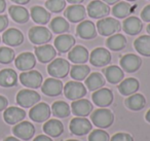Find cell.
I'll return each instance as SVG.
<instances>
[{
  "mask_svg": "<svg viewBox=\"0 0 150 141\" xmlns=\"http://www.w3.org/2000/svg\"><path fill=\"white\" fill-rule=\"evenodd\" d=\"M127 1H136V0H127Z\"/></svg>",
  "mask_w": 150,
  "mask_h": 141,
  "instance_id": "obj_56",
  "label": "cell"
},
{
  "mask_svg": "<svg viewBox=\"0 0 150 141\" xmlns=\"http://www.w3.org/2000/svg\"><path fill=\"white\" fill-rule=\"evenodd\" d=\"M91 72V68L86 64H76L71 68L70 75L74 80H83Z\"/></svg>",
  "mask_w": 150,
  "mask_h": 141,
  "instance_id": "obj_36",
  "label": "cell"
},
{
  "mask_svg": "<svg viewBox=\"0 0 150 141\" xmlns=\"http://www.w3.org/2000/svg\"><path fill=\"white\" fill-rule=\"evenodd\" d=\"M145 118H146V120H147L148 122H150V109L148 110V111H147V113H146Z\"/></svg>",
  "mask_w": 150,
  "mask_h": 141,
  "instance_id": "obj_53",
  "label": "cell"
},
{
  "mask_svg": "<svg viewBox=\"0 0 150 141\" xmlns=\"http://www.w3.org/2000/svg\"><path fill=\"white\" fill-rule=\"evenodd\" d=\"M18 83V74L13 69H3L0 71V85L11 88Z\"/></svg>",
  "mask_w": 150,
  "mask_h": 141,
  "instance_id": "obj_27",
  "label": "cell"
},
{
  "mask_svg": "<svg viewBox=\"0 0 150 141\" xmlns=\"http://www.w3.org/2000/svg\"><path fill=\"white\" fill-rule=\"evenodd\" d=\"M147 32H148V33L150 34V24H149V25L147 26Z\"/></svg>",
  "mask_w": 150,
  "mask_h": 141,
  "instance_id": "obj_54",
  "label": "cell"
},
{
  "mask_svg": "<svg viewBox=\"0 0 150 141\" xmlns=\"http://www.w3.org/2000/svg\"><path fill=\"white\" fill-rule=\"evenodd\" d=\"M15 59V52L11 48L2 46L0 48V63L2 64H9Z\"/></svg>",
  "mask_w": 150,
  "mask_h": 141,
  "instance_id": "obj_41",
  "label": "cell"
},
{
  "mask_svg": "<svg viewBox=\"0 0 150 141\" xmlns=\"http://www.w3.org/2000/svg\"><path fill=\"white\" fill-rule=\"evenodd\" d=\"M93 101L99 107H107L113 101V93L109 89L101 88L97 90L92 96Z\"/></svg>",
  "mask_w": 150,
  "mask_h": 141,
  "instance_id": "obj_16",
  "label": "cell"
},
{
  "mask_svg": "<svg viewBox=\"0 0 150 141\" xmlns=\"http://www.w3.org/2000/svg\"><path fill=\"white\" fill-rule=\"evenodd\" d=\"M105 85V79L103 75L99 72H94L86 78V85L91 91H97Z\"/></svg>",
  "mask_w": 150,
  "mask_h": 141,
  "instance_id": "obj_35",
  "label": "cell"
},
{
  "mask_svg": "<svg viewBox=\"0 0 150 141\" xmlns=\"http://www.w3.org/2000/svg\"><path fill=\"white\" fill-rule=\"evenodd\" d=\"M63 83L58 78H47L44 80L43 85H41V91L44 95L50 97H56L62 94Z\"/></svg>",
  "mask_w": 150,
  "mask_h": 141,
  "instance_id": "obj_12",
  "label": "cell"
},
{
  "mask_svg": "<svg viewBox=\"0 0 150 141\" xmlns=\"http://www.w3.org/2000/svg\"><path fill=\"white\" fill-rule=\"evenodd\" d=\"M141 19L144 22H150V4L146 5L141 11Z\"/></svg>",
  "mask_w": 150,
  "mask_h": 141,
  "instance_id": "obj_44",
  "label": "cell"
},
{
  "mask_svg": "<svg viewBox=\"0 0 150 141\" xmlns=\"http://www.w3.org/2000/svg\"><path fill=\"white\" fill-rule=\"evenodd\" d=\"M86 16V7L80 4H73L65 11V17L70 23H80Z\"/></svg>",
  "mask_w": 150,
  "mask_h": 141,
  "instance_id": "obj_14",
  "label": "cell"
},
{
  "mask_svg": "<svg viewBox=\"0 0 150 141\" xmlns=\"http://www.w3.org/2000/svg\"><path fill=\"white\" fill-rule=\"evenodd\" d=\"M40 101V95L33 90L24 89L18 93L17 103L24 108L32 107Z\"/></svg>",
  "mask_w": 150,
  "mask_h": 141,
  "instance_id": "obj_5",
  "label": "cell"
},
{
  "mask_svg": "<svg viewBox=\"0 0 150 141\" xmlns=\"http://www.w3.org/2000/svg\"><path fill=\"white\" fill-rule=\"evenodd\" d=\"M140 83L136 78L129 77L125 80H121L118 85V91L123 96H131L139 90Z\"/></svg>",
  "mask_w": 150,
  "mask_h": 141,
  "instance_id": "obj_26",
  "label": "cell"
},
{
  "mask_svg": "<svg viewBox=\"0 0 150 141\" xmlns=\"http://www.w3.org/2000/svg\"><path fill=\"white\" fill-rule=\"evenodd\" d=\"M91 120L94 122V125L98 128L104 129L108 128L114 122V115L109 109L106 108H100L95 110L91 115Z\"/></svg>",
  "mask_w": 150,
  "mask_h": 141,
  "instance_id": "obj_2",
  "label": "cell"
},
{
  "mask_svg": "<svg viewBox=\"0 0 150 141\" xmlns=\"http://www.w3.org/2000/svg\"><path fill=\"white\" fill-rule=\"evenodd\" d=\"M122 28L129 35H137L143 28V23L137 17H127L122 22Z\"/></svg>",
  "mask_w": 150,
  "mask_h": 141,
  "instance_id": "obj_25",
  "label": "cell"
},
{
  "mask_svg": "<svg viewBox=\"0 0 150 141\" xmlns=\"http://www.w3.org/2000/svg\"><path fill=\"white\" fill-rule=\"evenodd\" d=\"M16 67L21 71H28L34 68L36 65V58L32 53H22L16 58Z\"/></svg>",
  "mask_w": 150,
  "mask_h": 141,
  "instance_id": "obj_17",
  "label": "cell"
},
{
  "mask_svg": "<svg viewBox=\"0 0 150 141\" xmlns=\"http://www.w3.org/2000/svg\"><path fill=\"white\" fill-rule=\"evenodd\" d=\"M76 33L82 39H93L97 36L96 25L91 21H81L77 25Z\"/></svg>",
  "mask_w": 150,
  "mask_h": 141,
  "instance_id": "obj_22",
  "label": "cell"
},
{
  "mask_svg": "<svg viewBox=\"0 0 150 141\" xmlns=\"http://www.w3.org/2000/svg\"><path fill=\"white\" fill-rule=\"evenodd\" d=\"M8 13L11 15V19L19 24H24L28 22L30 18V15L28 13L27 9L24 6H19V5H13L8 9Z\"/></svg>",
  "mask_w": 150,
  "mask_h": 141,
  "instance_id": "obj_28",
  "label": "cell"
},
{
  "mask_svg": "<svg viewBox=\"0 0 150 141\" xmlns=\"http://www.w3.org/2000/svg\"><path fill=\"white\" fill-rule=\"evenodd\" d=\"M43 131L47 136L59 137L64 132V126L59 120H50L44 124Z\"/></svg>",
  "mask_w": 150,
  "mask_h": 141,
  "instance_id": "obj_29",
  "label": "cell"
},
{
  "mask_svg": "<svg viewBox=\"0 0 150 141\" xmlns=\"http://www.w3.org/2000/svg\"><path fill=\"white\" fill-rule=\"evenodd\" d=\"M33 141H52V139L48 136H44V135H39L37 136Z\"/></svg>",
  "mask_w": 150,
  "mask_h": 141,
  "instance_id": "obj_47",
  "label": "cell"
},
{
  "mask_svg": "<svg viewBox=\"0 0 150 141\" xmlns=\"http://www.w3.org/2000/svg\"><path fill=\"white\" fill-rule=\"evenodd\" d=\"M146 105V100L143 95L141 94H133L125 100V106L129 109L134 110V111H139L143 109Z\"/></svg>",
  "mask_w": 150,
  "mask_h": 141,
  "instance_id": "obj_31",
  "label": "cell"
},
{
  "mask_svg": "<svg viewBox=\"0 0 150 141\" xmlns=\"http://www.w3.org/2000/svg\"><path fill=\"white\" fill-rule=\"evenodd\" d=\"M134 46L140 55L150 57V35H142L138 37L134 42Z\"/></svg>",
  "mask_w": 150,
  "mask_h": 141,
  "instance_id": "obj_34",
  "label": "cell"
},
{
  "mask_svg": "<svg viewBox=\"0 0 150 141\" xmlns=\"http://www.w3.org/2000/svg\"><path fill=\"white\" fill-rule=\"evenodd\" d=\"M6 7V2H5V0H0V14L3 13Z\"/></svg>",
  "mask_w": 150,
  "mask_h": 141,
  "instance_id": "obj_48",
  "label": "cell"
},
{
  "mask_svg": "<svg viewBox=\"0 0 150 141\" xmlns=\"http://www.w3.org/2000/svg\"><path fill=\"white\" fill-rule=\"evenodd\" d=\"M50 107L46 103H37L32 106L29 111V116L32 120L36 122H45L50 116Z\"/></svg>",
  "mask_w": 150,
  "mask_h": 141,
  "instance_id": "obj_9",
  "label": "cell"
},
{
  "mask_svg": "<svg viewBox=\"0 0 150 141\" xmlns=\"http://www.w3.org/2000/svg\"><path fill=\"white\" fill-rule=\"evenodd\" d=\"M104 73L107 80L110 83H113V85H116V83H120L123 79V77H125L123 71L118 66H115V65L107 67L104 70Z\"/></svg>",
  "mask_w": 150,
  "mask_h": 141,
  "instance_id": "obj_32",
  "label": "cell"
},
{
  "mask_svg": "<svg viewBox=\"0 0 150 141\" xmlns=\"http://www.w3.org/2000/svg\"><path fill=\"white\" fill-rule=\"evenodd\" d=\"M3 42L9 46H18L23 43L24 41V35L20 30L16 28H11L4 31L2 35Z\"/></svg>",
  "mask_w": 150,
  "mask_h": 141,
  "instance_id": "obj_23",
  "label": "cell"
},
{
  "mask_svg": "<svg viewBox=\"0 0 150 141\" xmlns=\"http://www.w3.org/2000/svg\"><path fill=\"white\" fill-rule=\"evenodd\" d=\"M111 61V54L104 48H97L92 52L90 56V62L96 67L106 66Z\"/></svg>",
  "mask_w": 150,
  "mask_h": 141,
  "instance_id": "obj_10",
  "label": "cell"
},
{
  "mask_svg": "<svg viewBox=\"0 0 150 141\" xmlns=\"http://www.w3.org/2000/svg\"><path fill=\"white\" fill-rule=\"evenodd\" d=\"M26 118V112L24 109L16 106L6 107L3 113V118L9 125H16L18 122H22Z\"/></svg>",
  "mask_w": 150,
  "mask_h": 141,
  "instance_id": "obj_19",
  "label": "cell"
},
{
  "mask_svg": "<svg viewBox=\"0 0 150 141\" xmlns=\"http://www.w3.org/2000/svg\"><path fill=\"white\" fill-rule=\"evenodd\" d=\"M67 141H78V140H74V139H70V140H67Z\"/></svg>",
  "mask_w": 150,
  "mask_h": 141,
  "instance_id": "obj_55",
  "label": "cell"
},
{
  "mask_svg": "<svg viewBox=\"0 0 150 141\" xmlns=\"http://www.w3.org/2000/svg\"><path fill=\"white\" fill-rule=\"evenodd\" d=\"M29 39L34 44H44L52 39V32L43 26H35L29 30Z\"/></svg>",
  "mask_w": 150,
  "mask_h": 141,
  "instance_id": "obj_6",
  "label": "cell"
},
{
  "mask_svg": "<svg viewBox=\"0 0 150 141\" xmlns=\"http://www.w3.org/2000/svg\"><path fill=\"white\" fill-rule=\"evenodd\" d=\"M142 65V60L140 57L134 54H127L121 57L120 59V66L125 71L129 73L136 72L139 70Z\"/></svg>",
  "mask_w": 150,
  "mask_h": 141,
  "instance_id": "obj_15",
  "label": "cell"
},
{
  "mask_svg": "<svg viewBox=\"0 0 150 141\" xmlns=\"http://www.w3.org/2000/svg\"><path fill=\"white\" fill-rule=\"evenodd\" d=\"M132 13V6L125 1H118L115 3L114 6L112 9V14L114 17L118 18V19H125L127 18L129 15Z\"/></svg>",
  "mask_w": 150,
  "mask_h": 141,
  "instance_id": "obj_38",
  "label": "cell"
},
{
  "mask_svg": "<svg viewBox=\"0 0 150 141\" xmlns=\"http://www.w3.org/2000/svg\"><path fill=\"white\" fill-rule=\"evenodd\" d=\"M31 17L33 21L40 25H45L50 22V14L42 6H33L31 9Z\"/></svg>",
  "mask_w": 150,
  "mask_h": 141,
  "instance_id": "obj_30",
  "label": "cell"
},
{
  "mask_svg": "<svg viewBox=\"0 0 150 141\" xmlns=\"http://www.w3.org/2000/svg\"><path fill=\"white\" fill-rule=\"evenodd\" d=\"M92 130V124L86 118L77 116L70 122V131L76 136H83Z\"/></svg>",
  "mask_w": 150,
  "mask_h": 141,
  "instance_id": "obj_11",
  "label": "cell"
},
{
  "mask_svg": "<svg viewBox=\"0 0 150 141\" xmlns=\"http://www.w3.org/2000/svg\"><path fill=\"white\" fill-rule=\"evenodd\" d=\"M69 3H72V4H79V3L83 2V0H67Z\"/></svg>",
  "mask_w": 150,
  "mask_h": 141,
  "instance_id": "obj_52",
  "label": "cell"
},
{
  "mask_svg": "<svg viewBox=\"0 0 150 141\" xmlns=\"http://www.w3.org/2000/svg\"><path fill=\"white\" fill-rule=\"evenodd\" d=\"M0 41H1V38H0Z\"/></svg>",
  "mask_w": 150,
  "mask_h": 141,
  "instance_id": "obj_57",
  "label": "cell"
},
{
  "mask_svg": "<svg viewBox=\"0 0 150 141\" xmlns=\"http://www.w3.org/2000/svg\"><path fill=\"white\" fill-rule=\"evenodd\" d=\"M13 133L16 137L22 139V140H29L34 136L35 128L30 122H22L16 124V126L13 129Z\"/></svg>",
  "mask_w": 150,
  "mask_h": 141,
  "instance_id": "obj_13",
  "label": "cell"
},
{
  "mask_svg": "<svg viewBox=\"0 0 150 141\" xmlns=\"http://www.w3.org/2000/svg\"><path fill=\"white\" fill-rule=\"evenodd\" d=\"M106 44L111 51H121L125 48L127 46V38L122 35V34H113L108 37L106 40Z\"/></svg>",
  "mask_w": 150,
  "mask_h": 141,
  "instance_id": "obj_33",
  "label": "cell"
},
{
  "mask_svg": "<svg viewBox=\"0 0 150 141\" xmlns=\"http://www.w3.org/2000/svg\"><path fill=\"white\" fill-rule=\"evenodd\" d=\"M88 141H109V135L102 129L94 130L88 136Z\"/></svg>",
  "mask_w": 150,
  "mask_h": 141,
  "instance_id": "obj_42",
  "label": "cell"
},
{
  "mask_svg": "<svg viewBox=\"0 0 150 141\" xmlns=\"http://www.w3.org/2000/svg\"><path fill=\"white\" fill-rule=\"evenodd\" d=\"M8 25V18L5 15H0V32L3 31Z\"/></svg>",
  "mask_w": 150,
  "mask_h": 141,
  "instance_id": "obj_45",
  "label": "cell"
},
{
  "mask_svg": "<svg viewBox=\"0 0 150 141\" xmlns=\"http://www.w3.org/2000/svg\"><path fill=\"white\" fill-rule=\"evenodd\" d=\"M63 89H64V94L67 99L73 100V101L81 99L86 95V89L84 85L77 80L69 81L65 85Z\"/></svg>",
  "mask_w": 150,
  "mask_h": 141,
  "instance_id": "obj_4",
  "label": "cell"
},
{
  "mask_svg": "<svg viewBox=\"0 0 150 141\" xmlns=\"http://www.w3.org/2000/svg\"><path fill=\"white\" fill-rule=\"evenodd\" d=\"M110 13V7L102 0H94L88 3L86 7V14L93 19H103Z\"/></svg>",
  "mask_w": 150,
  "mask_h": 141,
  "instance_id": "obj_7",
  "label": "cell"
},
{
  "mask_svg": "<svg viewBox=\"0 0 150 141\" xmlns=\"http://www.w3.org/2000/svg\"><path fill=\"white\" fill-rule=\"evenodd\" d=\"M69 61L74 64H84L90 59L88 51L82 46H76L69 51Z\"/></svg>",
  "mask_w": 150,
  "mask_h": 141,
  "instance_id": "obj_20",
  "label": "cell"
},
{
  "mask_svg": "<svg viewBox=\"0 0 150 141\" xmlns=\"http://www.w3.org/2000/svg\"><path fill=\"white\" fill-rule=\"evenodd\" d=\"M70 71V64L67 60L62 58L54 59L48 64L47 72L50 76L54 78H64Z\"/></svg>",
  "mask_w": 150,
  "mask_h": 141,
  "instance_id": "obj_1",
  "label": "cell"
},
{
  "mask_svg": "<svg viewBox=\"0 0 150 141\" xmlns=\"http://www.w3.org/2000/svg\"><path fill=\"white\" fill-rule=\"evenodd\" d=\"M11 1H13L15 3H18V4H27L30 0H11Z\"/></svg>",
  "mask_w": 150,
  "mask_h": 141,
  "instance_id": "obj_50",
  "label": "cell"
},
{
  "mask_svg": "<svg viewBox=\"0 0 150 141\" xmlns=\"http://www.w3.org/2000/svg\"><path fill=\"white\" fill-rule=\"evenodd\" d=\"M7 104H8V101H7L6 98L0 95V111L4 110L7 107Z\"/></svg>",
  "mask_w": 150,
  "mask_h": 141,
  "instance_id": "obj_46",
  "label": "cell"
},
{
  "mask_svg": "<svg viewBox=\"0 0 150 141\" xmlns=\"http://www.w3.org/2000/svg\"><path fill=\"white\" fill-rule=\"evenodd\" d=\"M97 30L99 33L103 36H110L113 34L117 33L120 31L121 25L118 22V20L114 19V18H103V19L99 20L96 26Z\"/></svg>",
  "mask_w": 150,
  "mask_h": 141,
  "instance_id": "obj_3",
  "label": "cell"
},
{
  "mask_svg": "<svg viewBox=\"0 0 150 141\" xmlns=\"http://www.w3.org/2000/svg\"><path fill=\"white\" fill-rule=\"evenodd\" d=\"M42 75L36 70L24 71L20 74V81L29 89H38L42 85Z\"/></svg>",
  "mask_w": 150,
  "mask_h": 141,
  "instance_id": "obj_8",
  "label": "cell"
},
{
  "mask_svg": "<svg viewBox=\"0 0 150 141\" xmlns=\"http://www.w3.org/2000/svg\"><path fill=\"white\" fill-rule=\"evenodd\" d=\"M52 111L54 116L59 118H65L70 115L71 113V107L69 104H67L64 101H57L52 104Z\"/></svg>",
  "mask_w": 150,
  "mask_h": 141,
  "instance_id": "obj_37",
  "label": "cell"
},
{
  "mask_svg": "<svg viewBox=\"0 0 150 141\" xmlns=\"http://www.w3.org/2000/svg\"><path fill=\"white\" fill-rule=\"evenodd\" d=\"M102 1H104V2L108 5H113V4H115V3L118 2L119 0H102Z\"/></svg>",
  "mask_w": 150,
  "mask_h": 141,
  "instance_id": "obj_49",
  "label": "cell"
},
{
  "mask_svg": "<svg viewBox=\"0 0 150 141\" xmlns=\"http://www.w3.org/2000/svg\"><path fill=\"white\" fill-rule=\"evenodd\" d=\"M71 110L73 114L76 116H88V114L92 113L93 111V104L86 99H78L74 100L73 103L71 104Z\"/></svg>",
  "mask_w": 150,
  "mask_h": 141,
  "instance_id": "obj_18",
  "label": "cell"
},
{
  "mask_svg": "<svg viewBox=\"0 0 150 141\" xmlns=\"http://www.w3.org/2000/svg\"><path fill=\"white\" fill-rule=\"evenodd\" d=\"M110 141H134L133 137L127 133H116L111 137Z\"/></svg>",
  "mask_w": 150,
  "mask_h": 141,
  "instance_id": "obj_43",
  "label": "cell"
},
{
  "mask_svg": "<svg viewBox=\"0 0 150 141\" xmlns=\"http://www.w3.org/2000/svg\"><path fill=\"white\" fill-rule=\"evenodd\" d=\"M75 38L70 34H61L54 39V48L59 53H67L74 46Z\"/></svg>",
  "mask_w": 150,
  "mask_h": 141,
  "instance_id": "obj_24",
  "label": "cell"
},
{
  "mask_svg": "<svg viewBox=\"0 0 150 141\" xmlns=\"http://www.w3.org/2000/svg\"><path fill=\"white\" fill-rule=\"evenodd\" d=\"M35 56L40 63H50L57 56L54 48L50 44H44L35 48Z\"/></svg>",
  "mask_w": 150,
  "mask_h": 141,
  "instance_id": "obj_21",
  "label": "cell"
},
{
  "mask_svg": "<svg viewBox=\"0 0 150 141\" xmlns=\"http://www.w3.org/2000/svg\"><path fill=\"white\" fill-rule=\"evenodd\" d=\"M50 27L57 34H64L65 32L69 31V23L62 17L54 18L50 22Z\"/></svg>",
  "mask_w": 150,
  "mask_h": 141,
  "instance_id": "obj_39",
  "label": "cell"
},
{
  "mask_svg": "<svg viewBox=\"0 0 150 141\" xmlns=\"http://www.w3.org/2000/svg\"><path fill=\"white\" fill-rule=\"evenodd\" d=\"M45 7L50 13H61L66 7V0H46Z\"/></svg>",
  "mask_w": 150,
  "mask_h": 141,
  "instance_id": "obj_40",
  "label": "cell"
},
{
  "mask_svg": "<svg viewBox=\"0 0 150 141\" xmlns=\"http://www.w3.org/2000/svg\"><path fill=\"white\" fill-rule=\"evenodd\" d=\"M4 141H21V140H20V138H18V137L9 136V137H7V138H5Z\"/></svg>",
  "mask_w": 150,
  "mask_h": 141,
  "instance_id": "obj_51",
  "label": "cell"
}]
</instances>
